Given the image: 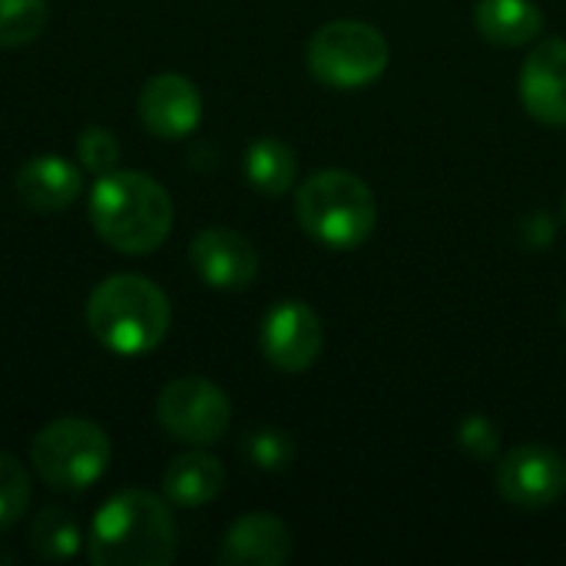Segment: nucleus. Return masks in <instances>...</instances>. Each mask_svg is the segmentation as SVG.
Masks as SVG:
<instances>
[{"instance_id":"f257e3e1","label":"nucleus","mask_w":566,"mask_h":566,"mask_svg":"<svg viewBox=\"0 0 566 566\" xmlns=\"http://www.w3.org/2000/svg\"><path fill=\"white\" fill-rule=\"evenodd\" d=\"M179 551L172 511L149 491L109 497L90 527L86 554L96 566H169Z\"/></svg>"},{"instance_id":"f03ea898","label":"nucleus","mask_w":566,"mask_h":566,"mask_svg":"<svg viewBox=\"0 0 566 566\" xmlns=\"http://www.w3.org/2000/svg\"><path fill=\"white\" fill-rule=\"evenodd\" d=\"M172 199L146 172L113 169L99 176L90 196L96 235L123 255H149L172 232Z\"/></svg>"},{"instance_id":"7ed1b4c3","label":"nucleus","mask_w":566,"mask_h":566,"mask_svg":"<svg viewBox=\"0 0 566 566\" xmlns=\"http://www.w3.org/2000/svg\"><path fill=\"white\" fill-rule=\"evenodd\" d=\"M172 322L166 292L143 275H109L99 282L86 302V325L93 338L123 358H139L153 352Z\"/></svg>"},{"instance_id":"20e7f679","label":"nucleus","mask_w":566,"mask_h":566,"mask_svg":"<svg viewBox=\"0 0 566 566\" xmlns=\"http://www.w3.org/2000/svg\"><path fill=\"white\" fill-rule=\"evenodd\" d=\"M295 219L315 242L328 249H355L375 232L378 202L355 172L322 169L302 182Z\"/></svg>"},{"instance_id":"39448f33","label":"nucleus","mask_w":566,"mask_h":566,"mask_svg":"<svg viewBox=\"0 0 566 566\" xmlns=\"http://www.w3.org/2000/svg\"><path fill=\"white\" fill-rule=\"evenodd\" d=\"M388 40L365 20H332L308 40L305 60L318 83L335 90H358L388 70Z\"/></svg>"},{"instance_id":"423d86ee","label":"nucleus","mask_w":566,"mask_h":566,"mask_svg":"<svg viewBox=\"0 0 566 566\" xmlns=\"http://www.w3.org/2000/svg\"><path fill=\"white\" fill-rule=\"evenodd\" d=\"M30 461L43 484L56 491H86L109 468V438L86 418H60L33 438Z\"/></svg>"},{"instance_id":"0eeeda50","label":"nucleus","mask_w":566,"mask_h":566,"mask_svg":"<svg viewBox=\"0 0 566 566\" xmlns=\"http://www.w3.org/2000/svg\"><path fill=\"white\" fill-rule=\"evenodd\" d=\"M156 418L163 431L186 444H216L232 421L229 395L209 378H176L156 398Z\"/></svg>"},{"instance_id":"6e6552de","label":"nucleus","mask_w":566,"mask_h":566,"mask_svg":"<svg viewBox=\"0 0 566 566\" xmlns=\"http://www.w3.org/2000/svg\"><path fill=\"white\" fill-rule=\"evenodd\" d=\"M497 491L521 511H541L566 494V461L554 448L524 444L514 448L497 468Z\"/></svg>"},{"instance_id":"1a4fd4ad","label":"nucleus","mask_w":566,"mask_h":566,"mask_svg":"<svg viewBox=\"0 0 566 566\" xmlns=\"http://www.w3.org/2000/svg\"><path fill=\"white\" fill-rule=\"evenodd\" d=\"M262 355L269 365H275L279 371L298 375L308 371L325 345V332H322V318L295 298L279 302L275 308H269V315L262 318Z\"/></svg>"},{"instance_id":"9d476101","label":"nucleus","mask_w":566,"mask_h":566,"mask_svg":"<svg viewBox=\"0 0 566 566\" xmlns=\"http://www.w3.org/2000/svg\"><path fill=\"white\" fill-rule=\"evenodd\" d=\"M189 259L196 275L212 289H245L259 275L255 245L235 229L222 226L202 229L189 245Z\"/></svg>"},{"instance_id":"9b49d317","label":"nucleus","mask_w":566,"mask_h":566,"mask_svg":"<svg viewBox=\"0 0 566 566\" xmlns=\"http://www.w3.org/2000/svg\"><path fill=\"white\" fill-rule=\"evenodd\" d=\"M521 103L544 126H566V40H541L521 66Z\"/></svg>"},{"instance_id":"f8f14e48","label":"nucleus","mask_w":566,"mask_h":566,"mask_svg":"<svg viewBox=\"0 0 566 566\" xmlns=\"http://www.w3.org/2000/svg\"><path fill=\"white\" fill-rule=\"evenodd\" d=\"M139 119L159 139H182L202 119V96L192 80L179 73H159L146 80L139 93Z\"/></svg>"},{"instance_id":"ddd939ff","label":"nucleus","mask_w":566,"mask_h":566,"mask_svg":"<svg viewBox=\"0 0 566 566\" xmlns=\"http://www.w3.org/2000/svg\"><path fill=\"white\" fill-rule=\"evenodd\" d=\"M292 557V534L289 527L265 511L239 517L226 537L219 560L229 566H282Z\"/></svg>"},{"instance_id":"4468645a","label":"nucleus","mask_w":566,"mask_h":566,"mask_svg":"<svg viewBox=\"0 0 566 566\" xmlns=\"http://www.w3.org/2000/svg\"><path fill=\"white\" fill-rule=\"evenodd\" d=\"M80 172L73 163L60 156H36L17 172V196L33 212H60L76 202L80 196Z\"/></svg>"},{"instance_id":"2eb2a0df","label":"nucleus","mask_w":566,"mask_h":566,"mask_svg":"<svg viewBox=\"0 0 566 566\" xmlns=\"http://www.w3.org/2000/svg\"><path fill=\"white\" fill-rule=\"evenodd\" d=\"M222 488H226V471L206 451H189L172 458L163 474V494L176 507H202L216 501Z\"/></svg>"},{"instance_id":"dca6fc26","label":"nucleus","mask_w":566,"mask_h":566,"mask_svg":"<svg viewBox=\"0 0 566 566\" xmlns=\"http://www.w3.org/2000/svg\"><path fill=\"white\" fill-rule=\"evenodd\" d=\"M474 20L481 36L497 46H524L544 30V13L534 0H478Z\"/></svg>"},{"instance_id":"f3484780","label":"nucleus","mask_w":566,"mask_h":566,"mask_svg":"<svg viewBox=\"0 0 566 566\" xmlns=\"http://www.w3.org/2000/svg\"><path fill=\"white\" fill-rule=\"evenodd\" d=\"M245 176L262 196H285L298 176V159L289 143L262 136L245 149Z\"/></svg>"},{"instance_id":"a211bd4d","label":"nucleus","mask_w":566,"mask_h":566,"mask_svg":"<svg viewBox=\"0 0 566 566\" xmlns=\"http://www.w3.org/2000/svg\"><path fill=\"white\" fill-rule=\"evenodd\" d=\"M83 544L80 521L66 507H43L30 524V547L40 560L63 564L70 560Z\"/></svg>"},{"instance_id":"6ab92c4d","label":"nucleus","mask_w":566,"mask_h":566,"mask_svg":"<svg viewBox=\"0 0 566 566\" xmlns=\"http://www.w3.org/2000/svg\"><path fill=\"white\" fill-rule=\"evenodd\" d=\"M50 20L46 0H0V46L17 50L43 33Z\"/></svg>"},{"instance_id":"aec40b11","label":"nucleus","mask_w":566,"mask_h":566,"mask_svg":"<svg viewBox=\"0 0 566 566\" xmlns=\"http://www.w3.org/2000/svg\"><path fill=\"white\" fill-rule=\"evenodd\" d=\"M30 504V478L13 454L0 451V531L13 527Z\"/></svg>"},{"instance_id":"412c9836","label":"nucleus","mask_w":566,"mask_h":566,"mask_svg":"<svg viewBox=\"0 0 566 566\" xmlns=\"http://www.w3.org/2000/svg\"><path fill=\"white\" fill-rule=\"evenodd\" d=\"M245 458L259 471H285L295 458V441L282 428H259L245 438Z\"/></svg>"},{"instance_id":"4be33fe9","label":"nucleus","mask_w":566,"mask_h":566,"mask_svg":"<svg viewBox=\"0 0 566 566\" xmlns=\"http://www.w3.org/2000/svg\"><path fill=\"white\" fill-rule=\"evenodd\" d=\"M76 156H80L83 169H90L96 176H106L119 163V139L103 126H86L80 133V139H76Z\"/></svg>"},{"instance_id":"5701e85b","label":"nucleus","mask_w":566,"mask_h":566,"mask_svg":"<svg viewBox=\"0 0 566 566\" xmlns=\"http://www.w3.org/2000/svg\"><path fill=\"white\" fill-rule=\"evenodd\" d=\"M458 444L474 458V461H491L501 448V431L491 418L484 415H471L461 421L458 428Z\"/></svg>"},{"instance_id":"b1692460","label":"nucleus","mask_w":566,"mask_h":566,"mask_svg":"<svg viewBox=\"0 0 566 566\" xmlns=\"http://www.w3.org/2000/svg\"><path fill=\"white\" fill-rule=\"evenodd\" d=\"M524 226L537 232V235H524L531 249H547V245L554 242V222H551V216H544V212H534V216H531Z\"/></svg>"},{"instance_id":"393cba45","label":"nucleus","mask_w":566,"mask_h":566,"mask_svg":"<svg viewBox=\"0 0 566 566\" xmlns=\"http://www.w3.org/2000/svg\"><path fill=\"white\" fill-rule=\"evenodd\" d=\"M564 219H566V196H564Z\"/></svg>"},{"instance_id":"a878e982","label":"nucleus","mask_w":566,"mask_h":566,"mask_svg":"<svg viewBox=\"0 0 566 566\" xmlns=\"http://www.w3.org/2000/svg\"><path fill=\"white\" fill-rule=\"evenodd\" d=\"M564 322H566V308H564Z\"/></svg>"}]
</instances>
